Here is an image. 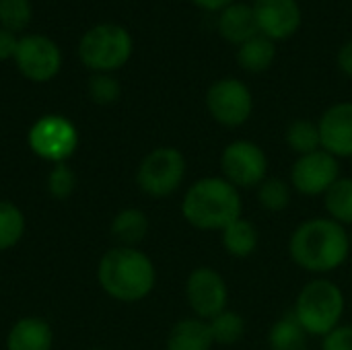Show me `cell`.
I'll return each mask as SVG.
<instances>
[{
	"label": "cell",
	"instance_id": "obj_1",
	"mask_svg": "<svg viewBox=\"0 0 352 350\" xmlns=\"http://www.w3.org/2000/svg\"><path fill=\"white\" fill-rule=\"evenodd\" d=\"M287 252L291 262L305 274L332 276L346 266L352 256L351 229L326 215L303 219L289 235Z\"/></svg>",
	"mask_w": 352,
	"mask_h": 350
},
{
	"label": "cell",
	"instance_id": "obj_2",
	"mask_svg": "<svg viewBox=\"0 0 352 350\" xmlns=\"http://www.w3.org/2000/svg\"><path fill=\"white\" fill-rule=\"evenodd\" d=\"M182 219L196 231L221 233L243 217V196L223 175H204L184 188L179 200Z\"/></svg>",
	"mask_w": 352,
	"mask_h": 350
},
{
	"label": "cell",
	"instance_id": "obj_3",
	"mask_svg": "<svg viewBox=\"0 0 352 350\" xmlns=\"http://www.w3.org/2000/svg\"><path fill=\"white\" fill-rule=\"evenodd\" d=\"M97 283L118 303H140L157 287V266L140 248L116 245L99 258Z\"/></svg>",
	"mask_w": 352,
	"mask_h": 350
},
{
	"label": "cell",
	"instance_id": "obj_4",
	"mask_svg": "<svg viewBox=\"0 0 352 350\" xmlns=\"http://www.w3.org/2000/svg\"><path fill=\"white\" fill-rule=\"evenodd\" d=\"M349 297L332 276H311L295 295L291 314L311 338H324L344 324Z\"/></svg>",
	"mask_w": 352,
	"mask_h": 350
},
{
	"label": "cell",
	"instance_id": "obj_5",
	"mask_svg": "<svg viewBox=\"0 0 352 350\" xmlns=\"http://www.w3.org/2000/svg\"><path fill=\"white\" fill-rule=\"evenodd\" d=\"M132 52L134 39L118 23H97L78 41V58L93 74H113L130 62Z\"/></svg>",
	"mask_w": 352,
	"mask_h": 350
},
{
	"label": "cell",
	"instance_id": "obj_6",
	"mask_svg": "<svg viewBox=\"0 0 352 350\" xmlns=\"http://www.w3.org/2000/svg\"><path fill=\"white\" fill-rule=\"evenodd\" d=\"M188 177V159L184 151L171 144L155 146L151 149L136 167V188L153 198V200H165L175 196L184 186Z\"/></svg>",
	"mask_w": 352,
	"mask_h": 350
},
{
	"label": "cell",
	"instance_id": "obj_7",
	"mask_svg": "<svg viewBox=\"0 0 352 350\" xmlns=\"http://www.w3.org/2000/svg\"><path fill=\"white\" fill-rule=\"evenodd\" d=\"M204 107L214 124L235 130L252 120L256 111V97L243 78L221 76L208 85L204 93Z\"/></svg>",
	"mask_w": 352,
	"mask_h": 350
},
{
	"label": "cell",
	"instance_id": "obj_8",
	"mask_svg": "<svg viewBox=\"0 0 352 350\" xmlns=\"http://www.w3.org/2000/svg\"><path fill=\"white\" fill-rule=\"evenodd\" d=\"M219 175L241 192L256 190L270 175L268 153L256 140L235 138L219 155Z\"/></svg>",
	"mask_w": 352,
	"mask_h": 350
},
{
	"label": "cell",
	"instance_id": "obj_9",
	"mask_svg": "<svg viewBox=\"0 0 352 350\" xmlns=\"http://www.w3.org/2000/svg\"><path fill=\"white\" fill-rule=\"evenodd\" d=\"M80 144V134L66 116L47 113L37 118L27 132L29 151L52 165L68 163V159L76 153Z\"/></svg>",
	"mask_w": 352,
	"mask_h": 350
},
{
	"label": "cell",
	"instance_id": "obj_10",
	"mask_svg": "<svg viewBox=\"0 0 352 350\" xmlns=\"http://www.w3.org/2000/svg\"><path fill=\"white\" fill-rule=\"evenodd\" d=\"M184 299L194 318L210 322L221 311L229 309V283L214 266H196L184 283Z\"/></svg>",
	"mask_w": 352,
	"mask_h": 350
},
{
	"label": "cell",
	"instance_id": "obj_11",
	"mask_svg": "<svg viewBox=\"0 0 352 350\" xmlns=\"http://www.w3.org/2000/svg\"><path fill=\"white\" fill-rule=\"evenodd\" d=\"M340 175H342V161L320 149L295 157L287 179L297 196L324 198V194L340 179Z\"/></svg>",
	"mask_w": 352,
	"mask_h": 350
},
{
	"label": "cell",
	"instance_id": "obj_12",
	"mask_svg": "<svg viewBox=\"0 0 352 350\" xmlns=\"http://www.w3.org/2000/svg\"><path fill=\"white\" fill-rule=\"evenodd\" d=\"M14 64L27 80L47 83L56 78L62 68V52L58 43L45 35H25L19 39Z\"/></svg>",
	"mask_w": 352,
	"mask_h": 350
},
{
	"label": "cell",
	"instance_id": "obj_13",
	"mask_svg": "<svg viewBox=\"0 0 352 350\" xmlns=\"http://www.w3.org/2000/svg\"><path fill=\"white\" fill-rule=\"evenodd\" d=\"M258 29L274 43L287 41L303 27V6L299 0H252Z\"/></svg>",
	"mask_w": 352,
	"mask_h": 350
},
{
	"label": "cell",
	"instance_id": "obj_14",
	"mask_svg": "<svg viewBox=\"0 0 352 350\" xmlns=\"http://www.w3.org/2000/svg\"><path fill=\"white\" fill-rule=\"evenodd\" d=\"M316 122L320 128L322 149L338 161L352 159V99L334 101Z\"/></svg>",
	"mask_w": 352,
	"mask_h": 350
},
{
	"label": "cell",
	"instance_id": "obj_15",
	"mask_svg": "<svg viewBox=\"0 0 352 350\" xmlns=\"http://www.w3.org/2000/svg\"><path fill=\"white\" fill-rule=\"evenodd\" d=\"M217 33L221 35L223 41H227L229 45H235V47H239L241 43H245L248 39L258 35L260 29H258V21H256L252 2L235 0L233 4L223 8L217 14Z\"/></svg>",
	"mask_w": 352,
	"mask_h": 350
},
{
	"label": "cell",
	"instance_id": "obj_16",
	"mask_svg": "<svg viewBox=\"0 0 352 350\" xmlns=\"http://www.w3.org/2000/svg\"><path fill=\"white\" fill-rule=\"evenodd\" d=\"M4 347L6 350H52L54 330L39 316H23L8 328Z\"/></svg>",
	"mask_w": 352,
	"mask_h": 350
},
{
	"label": "cell",
	"instance_id": "obj_17",
	"mask_svg": "<svg viewBox=\"0 0 352 350\" xmlns=\"http://www.w3.org/2000/svg\"><path fill=\"white\" fill-rule=\"evenodd\" d=\"M214 340L208 322L188 316L177 320L165 338V350H212Z\"/></svg>",
	"mask_w": 352,
	"mask_h": 350
},
{
	"label": "cell",
	"instance_id": "obj_18",
	"mask_svg": "<svg viewBox=\"0 0 352 350\" xmlns=\"http://www.w3.org/2000/svg\"><path fill=\"white\" fill-rule=\"evenodd\" d=\"M219 237L225 254L233 260H248L260 248V229L248 217H239L233 223H229L219 233Z\"/></svg>",
	"mask_w": 352,
	"mask_h": 350
},
{
	"label": "cell",
	"instance_id": "obj_19",
	"mask_svg": "<svg viewBox=\"0 0 352 350\" xmlns=\"http://www.w3.org/2000/svg\"><path fill=\"white\" fill-rule=\"evenodd\" d=\"M276 56H278L276 43L272 39H268L266 35H262V33L254 35L245 43H241L239 47H235L237 66L243 72L254 74V76L268 72L274 66Z\"/></svg>",
	"mask_w": 352,
	"mask_h": 350
},
{
	"label": "cell",
	"instance_id": "obj_20",
	"mask_svg": "<svg viewBox=\"0 0 352 350\" xmlns=\"http://www.w3.org/2000/svg\"><path fill=\"white\" fill-rule=\"evenodd\" d=\"M148 229L151 223L146 212L136 206H126L118 210L109 225L111 237L118 241V245H126V248H138L146 239Z\"/></svg>",
	"mask_w": 352,
	"mask_h": 350
},
{
	"label": "cell",
	"instance_id": "obj_21",
	"mask_svg": "<svg viewBox=\"0 0 352 350\" xmlns=\"http://www.w3.org/2000/svg\"><path fill=\"white\" fill-rule=\"evenodd\" d=\"M309 342L311 336L303 330L291 311L274 320L266 332L268 350H309Z\"/></svg>",
	"mask_w": 352,
	"mask_h": 350
},
{
	"label": "cell",
	"instance_id": "obj_22",
	"mask_svg": "<svg viewBox=\"0 0 352 350\" xmlns=\"http://www.w3.org/2000/svg\"><path fill=\"white\" fill-rule=\"evenodd\" d=\"M254 192H256L258 206L268 215L285 212L293 204V196H295L289 179L280 175H268Z\"/></svg>",
	"mask_w": 352,
	"mask_h": 350
},
{
	"label": "cell",
	"instance_id": "obj_23",
	"mask_svg": "<svg viewBox=\"0 0 352 350\" xmlns=\"http://www.w3.org/2000/svg\"><path fill=\"white\" fill-rule=\"evenodd\" d=\"M322 204L328 219L352 229V175H340V179L324 194Z\"/></svg>",
	"mask_w": 352,
	"mask_h": 350
},
{
	"label": "cell",
	"instance_id": "obj_24",
	"mask_svg": "<svg viewBox=\"0 0 352 350\" xmlns=\"http://www.w3.org/2000/svg\"><path fill=\"white\" fill-rule=\"evenodd\" d=\"M210 334H212V340H214V347H221V349H231L235 344H239L248 332V324H245V318L235 311V309H225L221 311L219 316H214L210 322Z\"/></svg>",
	"mask_w": 352,
	"mask_h": 350
},
{
	"label": "cell",
	"instance_id": "obj_25",
	"mask_svg": "<svg viewBox=\"0 0 352 350\" xmlns=\"http://www.w3.org/2000/svg\"><path fill=\"white\" fill-rule=\"evenodd\" d=\"M285 144L293 151L295 157L320 151L322 142H320L318 122L309 118H297L289 122V126L285 128Z\"/></svg>",
	"mask_w": 352,
	"mask_h": 350
},
{
	"label": "cell",
	"instance_id": "obj_26",
	"mask_svg": "<svg viewBox=\"0 0 352 350\" xmlns=\"http://www.w3.org/2000/svg\"><path fill=\"white\" fill-rule=\"evenodd\" d=\"M27 231L25 212L10 200L0 198V252L16 248Z\"/></svg>",
	"mask_w": 352,
	"mask_h": 350
},
{
	"label": "cell",
	"instance_id": "obj_27",
	"mask_svg": "<svg viewBox=\"0 0 352 350\" xmlns=\"http://www.w3.org/2000/svg\"><path fill=\"white\" fill-rule=\"evenodd\" d=\"M76 186H78L76 173H74V169H72L68 163L52 165V169L47 171L45 190H47V194H50L54 200H58V202L68 200V198L76 192Z\"/></svg>",
	"mask_w": 352,
	"mask_h": 350
},
{
	"label": "cell",
	"instance_id": "obj_28",
	"mask_svg": "<svg viewBox=\"0 0 352 350\" xmlns=\"http://www.w3.org/2000/svg\"><path fill=\"white\" fill-rule=\"evenodd\" d=\"M33 17L31 0H0V27L19 33L23 31Z\"/></svg>",
	"mask_w": 352,
	"mask_h": 350
},
{
	"label": "cell",
	"instance_id": "obj_29",
	"mask_svg": "<svg viewBox=\"0 0 352 350\" xmlns=\"http://www.w3.org/2000/svg\"><path fill=\"white\" fill-rule=\"evenodd\" d=\"M89 97L97 105H113L122 97V85L113 74H93L89 78Z\"/></svg>",
	"mask_w": 352,
	"mask_h": 350
},
{
	"label": "cell",
	"instance_id": "obj_30",
	"mask_svg": "<svg viewBox=\"0 0 352 350\" xmlns=\"http://www.w3.org/2000/svg\"><path fill=\"white\" fill-rule=\"evenodd\" d=\"M320 350H352V324L344 322L320 338Z\"/></svg>",
	"mask_w": 352,
	"mask_h": 350
},
{
	"label": "cell",
	"instance_id": "obj_31",
	"mask_svg": "<svg viewBox=\"0 0 352 350\" xmlns=\"http://www.w3.org/2000/svg\"><path fill=\"white\" fill-rule=\"evenodd\" d=\"M16 47H19V37L16 33L0 27V60H14V54H16Z\"/></svg>",
	"mask_w": 352,
	"mask_h": 350
},
{
	"label": "cell",
	"instance_id": "obj_32",
	"mask_svg": "<svg viewBox=\"0 0 352 350\" xmlns=\"http://www.w3.org/2000/svg\"><path fill=\"white\" fill-rule=\"evenodd\" d=\"M336 66L338 70L352 80V37H349L336 52Z\"/></svg>",
	"mask_w": 352,
	"mask_h": 350
},
{
	"label": "cell",
	"instance_id": "obj_33",
	"mask_svg": "<svg viewBox=\"0 0 352 350\" xmlns=\"http://www.w3.org/2000/svg\"><path fill=\"white\" fill-rule=\"evenodd\" d=\"M196 8L204 10V12H212L219 14L223 8H227L229 4H233L235 0H190Z\"/></svg>",
	"mask_w": 352,
	"mask_h": 350
},
{
	"label": "cell",
	"instance_id": "obj_34",
	"mask_svg": "<svg viewBox=\"0 0 352 350\" xmlns=\"http://www.w3.org/2000/svg\"><path fill=\"white\" fill-rule=\"evenodd\" d=\"M349 307H351V314H352V297L349 299Z\"/></svg>",
	"mask_w": 352,
	"mask_h": 350
},
{
	"label": "cell",
	"instance_id": "obj_35",
	"mask_svg": "<svg viewBox=\"0 0 352 350\" xmlns=\"http://www.w3.org/2000/svg\"><path fill=\"white\" fill-rule=\"evenodd\" d=\"M89 350H105V349H97V347H95V349H89Z\"/></svg>",
	"mask_w": 352,
	"mask_h": 350
},
{
	"label": "cell",
	"instance_id": "obj_36",
	"mask_svg": "<svg viewBox=\"0 0 352 350\" xmlns=\"http://www.w3.org/2000/svg\"><path fill=\"white\" fill-rule=\"evenodd\" d=\"M351 241H352V229H351Z\"/></svg>",
	"mask_w": 352,
	"mask_h": 350
}]
</instances>
